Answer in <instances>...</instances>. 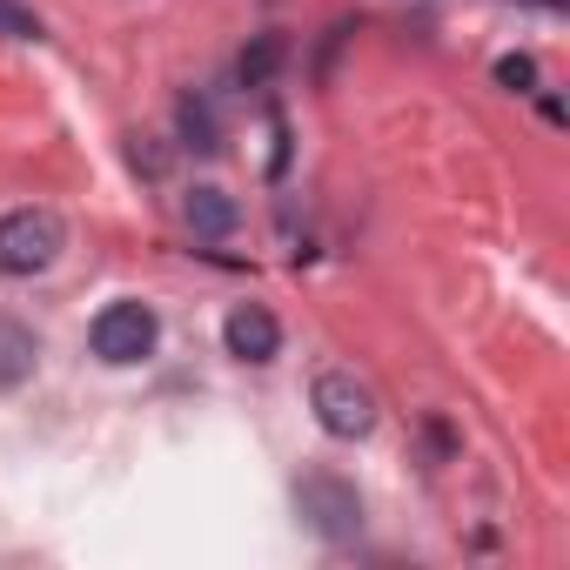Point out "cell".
<instances>
[{
    "label": "cell",
    "instance_id": "3",
    "mask_svg": "<svg viewBox=\"0 0 570 570\" xmlns=\"http://www.w3.org/2000/svg\"><path fill=\"white\" fill-rule=\"evenodd\" d=\"M316 423L330 430V436H343V443H356V436H370L376 430V396H370V383H356L350 370H330V376H316Z\"/></svg>",
    "mask_w": 570,
    "mask_h": 570
},
{
    "label": "cell",
    "instance_id": "12",
    "mask_svg": "<svg viewBox=\"0 0 570 570\" xmlns=\"http://www.w3.org/2000/svg\"><path fill=\"white\" fill-rule=\"evenodd\" d=\"M450 450H456V436H450V423H430V456H436V463H443V456H450Z\"/></svg>",
    "mask_w": 570,
    "mask_h": 570
},
{
    "label": "cell",
    "instance_id": "7",
    "mask_svg": "<svg viewBox=\"0 0 570 570\" xmlns=\"http://www.w3.org/2000/svg\"><path fill=\"white\" fill-rule=\"evenodd\" d=\"M181 215H188V228H195L202 242H222V235H235V222H242L222 188H195V195L181 202Z\"/></svg>",
    "mask_w": 570,
    "mask_h": 570
},
{
    "label": "cell",
    "instance_id": "8",
    "mask_svg": "<svg viewBox=\"0 0 570 570\" xmlns=\"http://www.w3.org/2000/svg\"><path fill=\"white\" fill-rule=\"evenodd\" d=\"M181 135H188V148H202V155H215L222 141H215V115H208V101H181Z\"/></svg>",
    "mask_w": 570,
    "mask_h": 570
},
{
    "label": "cell",
    "instance_id": "1",
    "mask_svg": "<svg viewBox=\"0 0 570 570\" xmlns=\"http://www.w3.org/2000/svg\"><path fill=\"white\" fill-rule=\"evenodd\" d=\"M68 228L55 208H14L0 215V275H41L55 255H61Z\"/></svg>",
    "mask_w": 570,
    "mask_h": 570
},
{
    "label": "cell",
    "instance_id": "11",
    "mask_svg": "<svg viewBox=\"0 0 570 570\" xmlns=\"http://www.w3.org/2000/svg\"><path fill=\"white\" fill-rule=\"evenodd\" d=\"M497 81L517 88V95H530V88H537V61H530V55H503V61H497Z\"/></svg>",
    "mask_w": 570,
    "mask_h": 570
},
{
    "label": "cell",
    "instance_id": "6",
    "mask_svg": "<svg viewBox=\"0 0 570 570\" xmlns=\"http://www.w3.org/2000/svg\"><path fill=\"white\" fill-rule=\"evenodd\" d=\"M35 363H41L35 330L14 323V316H0V390H21V383L35 376Z\"/></svg>",
    "mask_w": 570,
    "mask_h": 570
},
{
    "label": "cell",
    "instance_id": "9",
    "mask_svg": "<svg viewBox=\"0 0 570 570\" xmlns=\"http://www.w3.org/2000/svg\"><path fill=\"white\" fill-rule=\"evenodd\" d=\"M275 61H282V41H255V48L242 55V88H262V81L275 75Z\"/></svg>",
    "mask_w": 570,
    "mask_h": 570
},
{
    "label": "cell",
    "instance_id": "2",
    "mask_svg": "<svg viewBox=\"0 0 570 570\" xmlns=\"http://www.w3.org/2000/svg\"><path fill=\"white\" fill-rule=\"evenodd\" d=\"M155 336H161V323H155V309H148V303H108V309L95 316V330H88L95 356H101V363H115V370L148 363V356H155Z\"/></svg>",
    "mask_w": 570,
    "mask_h": 570
},
{
    "label": "cell",
    "instance_id": "4",
    "mask_svg": "<svg viewBox=\"0 0 570 570\" xmlns=\"http://www.w3.org/2000/svg\"><path fill=\"white\" fill-rule=\"evenodd\" d=\"M296 503H303V523H309L316 537H330V543H343V537L363 530V497H356L343 476H309V483L296 490Z\"/></svg>",
    "mask_w": 570,
    "mask_h": 570
},
{
    "label": "cell",
    "instance_id": "5",
    "mask_svg": "<svg viewBox=\"0 0 570 570\" xmlns=\"http://www.w3.org/2000/svg\"><path fill=\"white\" fill-rule=\"evenodd\" d=\"M222 343H228L235 363H275V350H282V323H275L262 303H235L228 323H222Z\"/></svg>",
    "mask_w": 570,
    "mask_h": 570
},
{
    "label": "cell",
    "instance_id": "10",
    "mask_svg": "<svg viewBox=\"0 0 570 570\" xmlns=\"http://www.w3.org/2000/svg\"><path fill=\"white\" fill-rule=\"evenodd\" d=\"M0 35L8 41H41V21L21 8V0H0Z\"/></svg>",
    "mask_w": 570,
    "mask_h": 570
}]
</instances>
